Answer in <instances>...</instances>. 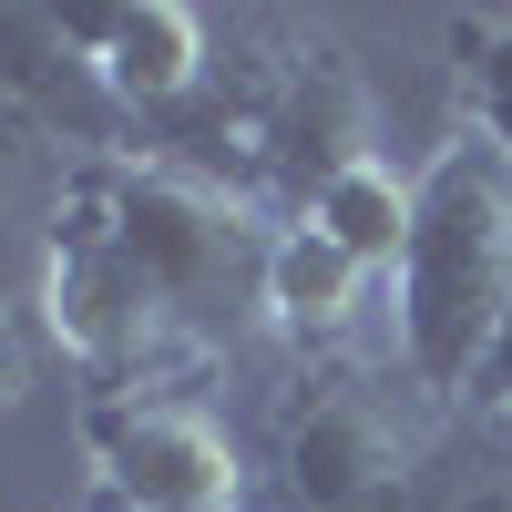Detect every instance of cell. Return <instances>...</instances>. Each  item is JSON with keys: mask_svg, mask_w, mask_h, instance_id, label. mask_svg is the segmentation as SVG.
<instances>
[{"mask_svg": "<svg viewBox=\"0 0 512 512\" xmlns=\"http://www.w3.org/2000/svg\"><path fill=\"white\" fill-rule=\"evenodd\" d=\"M512 318V164L461 123L420 164V216L410 256L390 277V338H400V390L461 410Z\"/></svg>", "mask_w": 512, "mask_h": 512, "instance_id": "cell-1", "label": "cell"}, {"mask_svg": "<svg viewBox=\"0 0 512 512\" xmlns=\"http://www.w3.org/2000/svg\"><path fill=\"white\" fill-rule=\"evenodd\" d=\"M82 175H93V195H103L113 246L144 267V287L164 297V318H175L185 338L256 308V267H267L277 226H256L246 195L205 185V175H185V164H164V154H134V144H93Z\"/></svg>", "mask_w": 512, "mask_h": 512, "instance_id": "cell-2", "label": "cell"}, {"mask_svg": "<svg viewBox=\"0 0 512 512\" xmlns=\"http://www.w3.org/2000/svg\"><path fill=\"white\" fill-rule=\"evenodd\" d=\"M267 461L287 512H420V410L349 359H318L277 390Z\"/></svg>", "mask_w": 512, "mask_h": 512, "instance_id": "cell-3", "label": "cell"}, {"mask_svg": "<svg viewBox=\"0 0 512 512\" xmlns=\"http://www.w3.org/2000/svg\"><path fill=\"white\" fill-rule=\"evenodd\" d=\"M31 308H41V328H52V349L82 359V369H103L113 390H123V369H144L164 349V338H185L175 318H164V297L144 287V267L113 246L103 195H93L82 164H72V185L52 205V226H41V287H31Z\"/></svg>", "mask_w": 512, "mask_h": 512, "instance_id": "cell-4", "label": "cell"}, {"mask_svg": "<svg viewBox=\"0 0 512 512\" xmlns=\"http://www.w3.org/2000/svg\"><path fill=\"white\" fill-rule=\"evenodd\" d=\"M82 451H93L113 512H246V451L226 441L216 410L175 390H144V379L93 390Z\"/></svg>", "mask_w": 512, "mask_h": 512, "instance_id": "cell-5", "label": "cell"}, {"mask_svg": "<svg viewBox=\"0 0 512 512\" xmlns=\"http://www.w3.org/2000/svg\"><path fill=\"white\" fill-rule=\"evenodd\" d=\"M216 11L195 0H123V11H82V62H93V93L134 123H175L205 72H216Z\"/></svg>", "mask_w": 512, "mask_h": 512, "instance_id": "cell-6", "label": "cell"}, {"mask_svg": "<svg viewBox=\"0 0 512 512\" xmlns=\"http://www.w3.org/2000/svg\"><path fill=\"white\" fill-rule=\"evenodd\" d=\"M359 154H379V113H369V82L338 41L308 31L297 52V82H287V113H277V164H267V195H287V216L308 205L328 175H349Z\"/></svg>", "mask_w": 512, "mask_h": 512, "instance_id": "cell-7", "label": "cell"}, {"mask_svg": "<svg viewBox=\"0 0 512 512\" xmlns=\"http://www.w3.org/2000/svg\"><path fill=\"white\" fill-rule=\"evenodd\" d=\"M369 308V267L338 256L318 226H277L267 236V267H256V318H267L287 349H338Z\"/></svg>", "mask_w": 512, "mask_h": 512, "instance_id": "cell-8", "label": "cell"}, {"mask_svg": "<svg viewBox=\"0 0 512 512\" xmlns=\"http://www.w3.org/2000/svg\"><path fill=\"white\" fill-rule=\"evenodd\" d=\"M410 216H420V175H400L390 154H359L349 175H328L287 226H318L338 256H359L369 277H400V256H410Z\"/></svg>", "mask_w": 512, "mask_h": 512, "instance_id": "cell-9", "label": "cell"}, {"mask_svg": "<svg viewBox=\"0 0 512 512\" xmlns=\"http://www.w3.org/2000/svg\"><path fill=\"white\" fill-rule=\"evenodd\" d=\"M0 93L31 103L62 134V113L93 93V62H82V11H31V0H0ZM103 103V93H93Z\"/></svg>", "mask_w": 512, "mask_h": 512, "instance_id": "cell-10", "label": "cell"}, {"mask_svg": "<svg viewBox=\"0 0 512 512\" xmlns=\"http://www.w3.org/2000/svg\"><path fill=\"white\" fill-rule=\"evenodd\" d=\"M72 164H82V154H62L52 123H41L31 103L0 93V236H11V226H52V205H62V185H72Z\"/></svg>", "mask_w": 512, "mask_h": 512, "instance_id": "cell-11", "label": "cell"}, {"mask_svg": "<svg viewBox=\"0 0 512 512\" xmlns=\"http://www.w3.org/2000/svg\"><path fill=\"white\" fill-rule=\"evenodd\" d=\"M461 103H472V134L512 164V11L461 21Z\"/></svg>", "mask_w": 512, "mask_h": 512, "instance_id": "cell-12", "label": "cell"}, {"mask_svg": "<svg viewBox=\"0 0 512 512\" xmlns=\"http://www.w3.org/2000/svg\"><path fill=\"white\" fill-rule=\"evenodd\" d=\"M41 349H52L41 308H31V297H0V410H11L31 379H41Z\"/></svg>", "mask_w": 512, "mask_h": 512, "instance_id": "cell-13", "label": "cell"}, {"mask_svg": "<svg viewBox=\"0 0 512 512\" xmlns=\"http://www.w3.org/2000/svg\"><path fill=\"white\" fill-rule=\"evenodd\" d=\"M472 410H482V420H512V318H502L492 359H482V379H472Z\"/></svg>", "mask_w": 512, "mask_h": 512, "instance_id": "cell-14", "label": "cell"}, {"mask_svg": "<svg viewBox=\"0 0 512 512\" xmlns=\"http://www.w3.org/2000/svg\"><path fill=\"white\" fill-rule=\"evenodd\" d=\"M441 512H512V472H482L472 492H451Z\"/></svg>", "mask_w": 512, "mask_h": 512, "instance_id": "cell-15", "label": "cell"}]
</instances>
